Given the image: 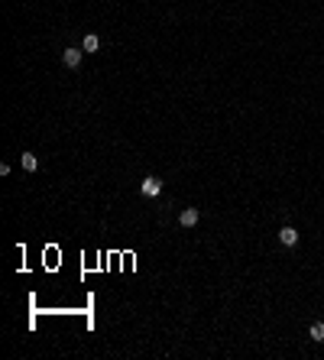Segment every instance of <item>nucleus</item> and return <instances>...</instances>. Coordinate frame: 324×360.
I'll return each instance as SVG.
<instances>
[{
    "instance_id": "1",
    "label": "nucleus",
    "mask_w": 324,
    "mask_h": 360,
    "mask_svg": "<svg viewBox=\"0 0 324 360\" xmlns=\"http://www.w3.org/2000/svg\"><path fill=\"white\" fill-rule=\"evenodd\" d=\"M140 191H143L146 198H156L162 191V179H156V175H149V179H143V185H140Z\"/></svg>"
},
{
    "instance_id": "2",
    "label": "nucleus",
    "mask_w": 324,
    "mask_h": 360,
    "mask_svg": "<svg viewBox=\"0 0 324 360\" xmlns=\"http://www.w3.org/2000/svg\"><path fill=\"white\" fill-rule=\"evenodd\" d=\"M81 59H84V49H65V52H62L65 68H78V65H81Z\"/></svg>"
},
{
    "instance_id": "3",
    "label": "nucleus",
    "mask_w": 324,
    "mask_h": 360,
    "mask_svg": "<svg viewBox=\"0 0 324 360\" xmlns=\"http://www.w3.org/2000/svg\"><path fill=\"white\" fill-rule=\"evenodd\" d=\"M198 221H201V211H198V208H185V211L179 214V224L182 227H195Z\"/></svg>"
},
{
    "instance_id": "4",
    "label": "nucleus",
    "mask_w": 324,
    "mask_h": 360,
    "mask_svg": "<svg viewBox=\"0 0 324 360\" xmlns=\"http://www.w3.org/2000/svg\"><path fill=\"white\" fill-rule=\"evenodd\" d=\"M279 243H282V247H295V243H298V231H295V227H279Z\"/></svg>"
},
{
    "instance_id": "5",
    "label": "nucleus",
    "mask_w": 324,
    "mask_h": 360,
    "mask_svg": "<svg viewBox=\"0 0 324 360\" xmlns=\"http://www.w3.org/2000/svg\"><path fill=\"white\" fill-rule=\"evenodd\" d=\"M81 49H84V52H98V49H101V36H98V33H88V36L81 39Z\"/></svg>"
},
{
    "instance_id": "6",
    "label": "nucleus",
    "mask_w": 324,
    "mask_h": 360,
    "mask_svg": "<svg viewBox=\"0 0 324 360\" xmlns=\"http://www.w3.org/2000/svg\"><path fill=\"white\" fill-rule=\"evenodd\" d=\"M20 162H23V169H26V172H36L39 169V159L33 153H23V156H20Z\"/></svg>"
},
{
    "instance_id": "7",
    "label": "nucleus",
    "mask_w": 324,
    "mask_h": 360,
    "mask_svg": "<svg viewBox=\"0 0 324 360\" xmlns=\"http://www.w3.org/2000/svg\"><path fill=\"white\" fill-rule=\"evenodd\" d=\"M311 341H318V344L324 341V321H315V324H311Z\"/></svg>"
}]
</instances>
